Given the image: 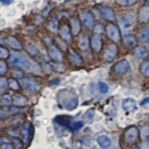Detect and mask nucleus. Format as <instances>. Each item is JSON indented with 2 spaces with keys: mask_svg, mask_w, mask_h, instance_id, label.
<instances>
[{
  "mask_svg": "<svg viewBox=\"0 0 149 149\" xmlns=\"http://www.w3.org/2000/svg\"><path fill=\"white\" fill-rule=\"evenodd\" d=\"M19 112H21V109H19V107H6V105H5V107L1 108L0 116L2 118H4V117L10 116L14 115V114L19 113Z\"/></svg>",
  "mask_w": 149,
  "mask_h": 149,
  "instance_id": "1a4fd4ad",
  "label": "nucleus"
},
{
  "mask_svg": "<svg viewBox=\"0 0 149 149\" xmlns=\"http://www.w3.org/2000/svg\"><path fill=\"white\" fill-rule=\"evenodd\" d=\"M14 148V146L10 144V142H7V143H2L1 146V148L2 149H12Z\"/></svg>",
  "mask_w": 149,
  "mask_h": 149,
  "instance_id": "a19ab883",
  "label": "nucleus"
},
{
  "mask_svg": "<svg viewBox=\"0 0 149 149\" xmlns=\"http://www.w3.org/2000/svg\"><path fill=\"white\" fill-rule=\"evenodd\" d=\"M94 115H95V114H94V111H93V110H88L87 113H86V118L88 119V120H92V119L94 118Z\"/></svg>",
  "mask_w": 149,
  "mask_h": 149,
  "instance_id": "ea45409f",
  "label": "nucleus"
},
{
  "mask_svg": "<svg viewBox=\"0 0 149 149\" xmlns=\"http://www.w3.org/2000/svg\"><path fill=\"white\" fill-rule=\"evenodd\" d=\"M14 2V0H1V2L5 5H10Z\"/></svg>",
  "mask_w": 149,
  "mask_h": 149,
  "instance_id": "a18cd8bd",
  "label": "nucleus"
},
{
  "mask_svg": "<svg viewBox=\"0 0 149 149\" xmlns=\"http://www.w3.org/2000/svg\"><path fill=\"white\" fill-rule=\"evenodd\" d=\"M8 70L7 63H5V61H0V74L3 75L5 73H6Z\"/></svg>",
  "mask_w": 149,
  "mask_h": 149,
  "instance_id": "e433bc0d",
  "label": "nucleus"
},
{
  "mask_svg": "<svg viewBox=\"0 0 149 149\" xmlns=\"http://www.w3.org/2000/svg\"><path fill=\"white\" fill-rule=\"evenodd\" d=\"M98 89L102 93H107L109 91V86L104 82H98Z\"/></svg>",
  "mask_w": 149,
  "mask_h": 149,
  "instance_id": "7c9ffc66",
  "label": "nucleus"
},
{
  "mask_svg": "<svg viewBox=\"0 0 149 149\" xmlns=\"http://www.w3.org/2000/svg\"><path fill=\"white\" fill-rule=\"evenodd\" d=\"M31 127V125L30 122H26L23 126V128L22 130V135L23 136L24 141L26 142H28L29 137H30V131Z\"/></svg>",
  "mask_w": 149,
  "mask_h": 149,
  "instance_id": "5701e85b",
  "label": "nucleus"
},
{
  "mask_svg": "<svg viewBox=\"0 0 149 149\" xmlns=\"http://www.w3.org/2000/svg\"><path fill=\"white\" fill-rule=\"evenodd\" d=\"M60 81L58 78H54V80H52V81H50L49 83V85H50V86H52V85H58V84L60 83Z\"/></svg>",
  "mask_w": 149,
  "mask_h": 149,
  "instance_id": "37998d69",
  "label": "nucleus"
},
{
  "mask_svg": "<svg viewBox=\"0 0 149 149\" xmlns=\"http://www.w3.org/2000/svg\"><path fill=\"white\" fill-rule=\"evenodd\" d=\"M139 137V130L137 127H131L126 130L125 134V141L127 144L133 145Z\"/></svg>",
  "mask_w": 149,
  "mask_h": 149,
  "instance_id": "7ed1b4c3",
  "label": "nucleus"
},
{
  "mask_svg": "<svg viewBox=\"0 0 149 149\" xmlns=\"http://www.w3.org/2000/svg\"><path fill=\"white\" fill-rule=\"evenodd\" d=\"M59 33L61 37L63 40H70L71 39V31H70V29L69 28V26H66V25L63 26L60 29Z\"/></svg>",
  "mask_w": 149,
  "mask_h": 149,
  "instance_id": "6ab92c4d",
  "label": "nucleus"
},
{
  "mask_svg": "<svg viewBox=\"0 0 149 149\" xmlns=\"http://www.w3.org/2000/svg\"><path fill=\"white\" fill-rule=\"evenodd\" d=\"M94 31L97 34H101V33H103V28L100 25H97L96 26L94 29Z\"/></svg>",
  "mask_w": 149,
  "mask_h": 149,
  "instance_id": "79ce46f5",
  "label": "nucleus"
},
{
  "mask_svg": "<svg viewBox=\"0 0 149 149\" xmlns=\"http://www.w3.org/2000/svg\"><path fill=\"white\" fill-rule=\"evenodd\" d=\"M83 125L84 124L82 122H80V121H78V122H74L70 124L69 128L72 130H78L81 128L83 127Z\"/></svg>",
  "mask_w": 149,
  "mask_h": 149,
  "instance_id": "c85d7f7f",
  "label": "nucleus"
},
{
  "mask_svg": "<svg viewBox=\"0 0 149 149\" xmlns=\"http://www.w3.org/2000/svg\"><path fill=\"white\" fill-rule=\"evenodd\" d=\"M134 54H135V56L138 57V58H145L148 56V52L146 51L144 48L138 46V47H136L134 49Z\"/></svg>",
  "mask_w": 149,
  "mask_h": 149,
  "instance_id": "393cba45",
  "label": "nucleus"
},
{
  "mask_svg": "<svg viewBox=\"0 0 149 149\" xmlns=\"http://www.w3.org/2000/svg\"><path fill=\"white\" fill-rule=\"evenodd\" d=\"M7 43L10 47L14 49H17V50H19V49H22V46H21L20 42H19L18 40L16 39L15 37H12V36L8 37Z\"/></svg>",
  "mask_w": 149,
  "mask_h": 149,
  "instance_id": "4be33fe9",
  "label": "nucleus"
},
{
  "mask_svg": "<svg viewBox=\"0 0 149 149\" xmlns=\"http://www.w3.org/2000/svg\"><path fill=\"white\" fill-rule=\"evenodd\" d=\"M106 31L107 33V35L110 39L114 42H119L121 39L120 34H119V29L113 25V24H109L106 28Z\"/></svg>",
  "mask_w": 149,
  "mask_h": 149,
  "instance_id": "39448f33",
  "label": "nucleus"
},
{
  "mask_svg": "<svg viewBox=\"0 0 149 149\" xmlns=\"http://www.w3.org/2000/svg\"><path fill=\"white\" fill-rule=\"evenodd\" d=\"M58 22L55 20V19H53V20L50 21V22H49V24H48V29H49V30L51 31H52V32H55L56 31L58 30Z\"/></svg>",
  "mask_w": 149,
  "mask_h": 149,
  "instance_id": "c756f323",
  "label": "nucleus"
},
{
  "mask_svg": "<svg viewBox=\"0 0 149 149\" xmlns=\"http://www.w3.org/2000/svg\"><path fill=\"white\" fill-rule=\"evenodd\" d=\"M140 70L142 74L149 78V62H143L141 64Z\"/></svg>",
  "mask_w": 149,
  "mask_h": 149,
  "instance_id": "cd10ccee",
  "label": "nucleus"
},
{
  "mask_svg": "<svg viewBox=\"0 0 149 149\" xmlns=\"http://www.w3.org/2000/svg\"><path fill=\"white\" fill-rule=\"evenodd\" d=\"M12 75L14 78H19L20 79L22 76H23V74H22L21 72L17 71V70H14V71L12 72Z\"/></svg>",
  "mask_w": 149,
  "mask_h": 149,
  "instance_id": "58836bf2",
  "label": "nucleus"
},
{
  "mask_svg": "<svg viewBox=\"0 0 149 149\" xmlns=\"http://www.w3.org/2000/svg\"><path fill=\"white\" fill-rule=\"evenodd\" d=\"M19 83H20V84L22 85L23 88H25L27 91L31 92V93L36 92L38 90V87H39L38 84H37L35 80L30 78H20Z\"/></svg>",
  "mask_w": 149,
  "mask_h": 149,
  "instance_id": "20e7f679",
  "label": "nucleus"
},
{
  "mask_svg": "<svg viewBox=\"0 0 149 149\" xmlns=\"http://www.w3.org/2000/svg\"><path fill=\"white\" fill-rule=\"evenodd\" d=\"M8 84H9V86H10V87L12 89V90H19V86L18 82H17L16 80L10 78V79H9L8 81Z\"/></svg>",
  "mask_w": 149,
  "mask_h": 149,
  "instance_id": "f704fd0d",
  "label": "nucleus"
},
{
  "mask_svg": "<svg viewBox=\"0 0 149 149\" xmlns=\"http://www.w3.org/2000/svg\"><path fill=\"white\" fill-rule=\"evenodd\" d=\"M13 103L16 106L18 107H24L28 103V99L26 96L21 95V94H16L13 97Z\"/></svg>",
  "mask_w": 149,
  "mask_h": 149,
  "instance_id": "ddd939ff",
  "label": "nucleus"
},
{
  "mask_svg": "<svg viewBox=\"0 0 149 149\" xmlns=\"http://www.w3.org/2000/svg\"><path fill=\"white\" fill-rule=\"evenodd\" d=\"M137 0H116V2L119 5H123V6H127V5H132L136 2Z\"/></svg>",
  "mask_w": 149,
  "mask_h": 149,
  "instance_id": "473e14b6",
  "label": "nucleus"
},
{
  "mask_svg": "<svg viewBox=\"0 0 149 149\" xmlns=\"http://www.w3.org/2000/svg\"><path fill=\"white\" fill-rule=\"evenodd\" d=\"M8 62L11 65L17 66L26 71L29 70L31 66L29 60L26 56H24L22 53L17 51H12L10 52Z\"/></svg>",
  "mask_w": 149,
  "mask_h": 149,
  "instance_id": "f03ea898",
  "label": "nucleus"
},
{
  "mask_svg": "<svg viewBox=\"0 0 149 149\" xmlns=\"http://www.w3.org/2000/svg\"><path fill=\"white\" fill-rule=\"evenodd\" d=\"M123 43L126 47H134L136 44V40L134 36H126L123 40Z\"/></svg>",
  "mask_w": 149,
  "mask_h": 149,
  "instance_id": "b1692460",
  "label": "nucleus"
},
{
  "mask_svg": "<svg viewBox=\"0 0 149 149\" xmlns=\"http://www.w3.org/2000/svg\"><path fill=\"white\" fill-rule=\"evenodd\" d=\"M139 19L141 22H146L149 19V6H145L140 9L139 13Z\"/></svg>",
  "mask_w": 149,
  "mask_h": 149,
  "instance_id": "412c9836",
  "label": "nucleus"
},
{
  "mask_svg": "<svg viewBox=\"0 0 149 149\" xmlns=\"http://www.w3.org/2000/svg\"><path fill=\"white\" fill-rule=\"evenodd\" d=\"M149 104V97H146L145 98L142 102H140L141 106H146V105Z\"/></svg>",
  "mask_w": 149,
  "mask_h": 149,
  "instance_id": "c03bdc74",
  "label": "nucleus"
},
{
  "mask_svg": "<svg viewBox=\"0 0 149 149\" xmlns=\"http://www.w3.org/2000/svg\"><path fill=\"white\" fill-rule=\"evenodd\" d=\"M49 56L56 62H61L63 60V55L59 49L54 46H50L49 49Z\"/></svg>",
  "mask_w": 149,
  "mask_h": 149,
  "instance_id": "9d476101",
  "label": "nucleus"
},
{
  "mask_svg": "<svg viewBox=\"0 0 149 149\" xmlns=\"http://www.w3.org/2000/svg\"><path fill=\"white\" fill-rule=\"evenodd\" d=\"M54 121L61 126H66L70 127L71 124V117L68 116H59L54 119Z\"/></svg>",
  "mask_w": 149,
  "mask_h": 149,
  "instance_id": "dca6fc26",
  "label": "nucleus"
},
{
  "mask_svg": "<svg viewBox=\"0 0 149 149\" xmlns=\"http://www.w3.org/2000/svg\"><path fill=\"white\" fill-rule=\"evenodd\" d=\"M122 107L125 111L130 113V112L134 111L136 109V103L133 98H127L122 101Z\"/></svg>",
  "mask_w": 149,
  "mask_h": 149,
  "instance_id": "6e6552de",
  "label": "nucleus"
},
{
  "mask_svg": "<svg viewBox=\"0 0 149 149\" xmlns=\"http://www.w3.org/2000/svg\"><path fill=\"white\" fill-rule=\"evenodd\" d=\"M118 22H119V28H120L121 31H122V34H125L130 32V29H131V24H130V22L127 20L125 17H120L119 19Z\"/></svg>",
  "mask_w": 149,
  "mask_h": 149,
  "instance_id": "9b49d317",
  "label": "nucleus"
},
{
  "mask_svg": "<svg viewBox=\"0 0 149 149\" xmlns=\"http://www.w3.org/2000/svg\"><path fill=\"white\" fill-rule=\"evenodd\" d=\"M26 49H27L28 52L31 54L33 56H37V50L34 46L31 44H29L26 46Z\"/></svg>",
  "mask_w": 149,
  "mask_h": 149,
  "instance_id": "72a5a7b5",
  "label": "nucleus"
},
{
  "mask_svg": "<svg viewBox=\"0 0 149 149\" xmlns=\"http://www.w3.org/2000/svg\"><path fill=\"white\" fill-rule=\"evenodd\" d=\"M102 14L105 19H107L109 21L115 20V14H114L113 10L108 7H104L102 8Z\"/></svg>",
  "mask_w": 149,
  "mask_h": 149,
  "instance_id": "4468645a",
  "label": "nucleus"
},
{
  "mask_svg": "<svg viewBox=\"0 0 149 149\" xmlns=\"http://www.w3.org/2000/svg\"><path fill=\"white\" fill-rule=\"evenodd\" d=\"M149 38V26H146L139 33V40L141 43H146Z\"/></svg>",
  "mask_w": 149,
  "mask_h": 149,
  "instance_id": "a211bd4d",
  "label": "nucleus"
},
{
  "mask_svg": "<svg viewBox=\"0 0 149 149\" xmlns=\"http://www.w3.org/2000/svg\"><path fill=\"white\" fill-rule=\"evenodd\" d=\"M1 100H2V104L4 105H9L13 102V98L9 95H4L1 97Z\"/></svg>",
  "mask_w": 149,
  "mask_h": 149,
  "instance_id": "2f4dec72",
  "label": "nucleus"
},
{
  "mask_svg": "<svg viewBox=\"0 0 149 149\" xmlns=\"http://www.w3.org/2000/svg\"><path fill=\"white\" fill-rule=\"evenodd\" d=\"M117 51H118L117 46L115 44L111 43V44L109 45L106 49L104 54V58L105 61H107V62L113 61L116 56Z\"/></svg>",
  "mask_w": 149,
  "mask_h": 149,
  "instance_id": "423d86ee",
  "label": "nucleus"
},
{
  "mask_svg": "<svg viewBox=\"0 0 149 149\" xmlns=\"http://www.w3.org/2000/svg\"><path fill=\"white\" fill-rule=\"evenodd\" d=\"M57 99L60 106L68 110H74L78 106V97L71 90H61L57 94Z\"/></svg>",
  "mask_w": 149,
  "mask_h": 149,
  "instance_id": "f257e3e1",
  "label": "nucleus"
},
{
  "mask_svg": "<svg viewBox=\"0 0 149 149\" xmlns=\"http://www.w3.org/2000/svg\"><path fill=\"white\" fill-rule=\"evenodd\" d=\"M91 46H92V48H93V49L95 52H100L102 46V39H101L99 36L95 35L92 38Z\"/></svg>",
  "mask_w": 149,
  "mask_h": 149,
  "instance_id": "2eb2a0df",
  "label": "nucleus"
},
{
  "mask_svg": "<svg viewBox=\"0 0 149 149\" xmlns=\"http://www.w3.org/2000/svg\"><path fill=\"white\" fill-rule=\"evenodd\" d=\"M71 24H72V32L74 35L78 34L80 32L81 30V25H80L78 20H77L76 19L72 18L71 19Z\"/></svg>",
  "mask_w": 149,
  "mask_h": 149,
  "instance_id": "a878e982",
  "label": "nucleus"
},
{
  "mask_svg": "<svg viewBox=\"0 0 149 149\" xmlns=\"http://www.w3.org/2000/svg\"><path fill=\"white\" fill-rule=\"evenodd\" d=\"M70 56H71V59L72 63L76 65H80L82 63V59L81 58V56L78 55L76 52H74V51H70Z\"/></svg>",
  "mask_w": 149,
  "mask_h": 149,
  "instance_id": "bb28decb",
  "label": "nucleus"
},
{
  "mask_svg": "<svg viewBox=\"0 0 149 149\" xmlns=\"http://www.w3.org/2000/svg\"><path fill=\"white\" fill-rule=\"evenodd\" d=\"M79 47L83 51L89 47V38L86 34H81L79 37Z\"/></svg>",
  "mask_w": 149,
  "mask_h": 149,
  "instance_id": "aec40b11",
  "label": "nucleus"
},
{
  "mask_svg": "<svg viewBox=\"0 0 149 149\" xmlns=\"http://www.w3.org/2000/svg\"><path fill=\"white\" fill-rule=\"evenodd\" d=\"M7 80L5 78H0V89H1V93H3L7 87Z\"/></svg>",
  "mask_w": 149,
  "mask_h": 149,
  "instance_id": "4c0bfd02",
  "label": "nucleus"
},
{
  "mask_svg": "<svg viewBox=\"0 0 149 149\" xmlns=\"http://www.w3.org/2000/svg\"><path fill=\"white\" fill-rule=\"evenodd\" d=\"M80 17L82 22L84 24L86 27H92L94 23V18L93 15L88 12H82L80 14Z\"/></svg>",
  "mask_w": 149,
  "mask_h": 149,
  "instance_id": "f8f14e48",
  "label": "nucleus"
},
{
  "mask_svg": "<svg viewBox=\"0 0 149 149\" xmlns=\"http://www.w3.org/2000/svg\"><path fill=\"white\" fill-rule=\"evenodd\" d=\"M130 70V63L127 60H122L115 65L114 70L119 74H125Z\"/></svg>",
  "mask_w": 149,
  "mask_h": 149,
  "instance_id": "0eeeda50",
  "label": "nucleus"
},
{
  "mask_svg": "<svg viewBox=\"0 0 149 149\" xmlns=\"http://www.w3.org/2000/svg\"><path fill=\"white\" fill-rule=\"evenodd\" d=\"M10 55L9 52L8 51V49H5L3 47H0V58L2 59H6Z\"/></svg>",
  "mask_w": 149,
  "mask_h": 149,
  "instance_id": "c9c22d12",
  "label": "nucleus"
},
{
  "mask_svg": "<svg viewBox=\"0 0 149 149\" xmlns=\"http://www.w3.org/2000/svg\"><path fill=\"white\" fill-rule=\"evenodd\" d=\"M97 141H98V143L99 144V146L102 148H109L111 146L112 143L110 138L108 137V136L106 135L100 136L97 139Z\"/></svg>",
  "mask_w": 149,
  "mask_h": 149,
  "instance_id": "f3484780",
  "label": "nucleus"
}]
</instances>
